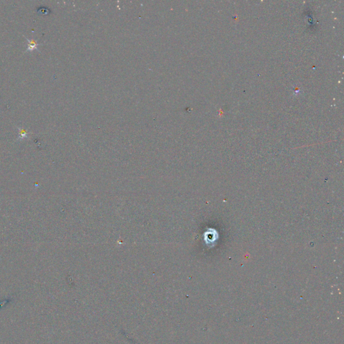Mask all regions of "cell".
<instances>
[{
  "mask_svg": "<svg viewBox=\"0 0 344 344\" xmlns=\"http://www.w3.org/2000/svg\"><path fill=\"white\" fill-rule=\"evenodd\" d=\"M25 39H26V41H28V46L26 52L33 51L34 50H38V47L40 45H42L41 44H38L37 42L35 41V40H30L29 39H28V38H25Z\"/></svg>",
  "mask_w": 344,
  "mask_h": 344,
  "instance_id": "cell-1",
  "label": "cell"
},
{
  "mask_svg": "<svg viewBox=\"0 0 344 344\" xmlns=\"http://www.w3.org/2000/svg\"><path fill=\"white\" fill-rule=\"evenodd\" d=\"M18 129L19 130V133H20V135H19V139H25V138L27 137V135H28V132H26L25 129H22V128H20V127H18Z\"/></svg>",
  "mask_w": 344,
  "mask_h": 344,
  "instance_id": "cell-2",
  "label": "cell"
}]
</instances>
